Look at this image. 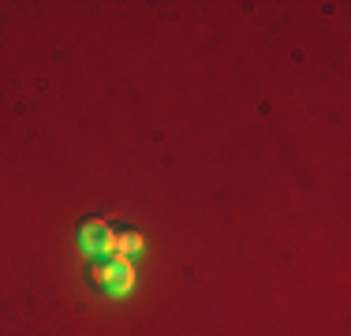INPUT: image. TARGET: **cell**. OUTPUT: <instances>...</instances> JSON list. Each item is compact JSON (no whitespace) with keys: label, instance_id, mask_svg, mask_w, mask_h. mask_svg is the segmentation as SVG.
Masks as SVG:
<instances>
[{"label":"cell","instance_id":"1","mask_svg":"<svg viewBox=\"0 0 351 336\" xmlns=\"http://www.w3.org/2000/svg\"><path fill=\"white\" fill-rule=\"evenodd\" d=\"M90 284L108 291V296H128L131 284H135V269H131V262L123 254L97 258V262L90 265Z\"/></svg>","mask_w":351,"mask_h":336},{"label":"cell","instance_id":"2","mask_svg":"<svg viewBox=\"0 0 351 336\" xmlns=\"http://www.w3.org/2000/svg\"><path fill=\"white\" fill-rule=\"evenodd\" d=\"M79 247L86 250V254H94V258H112L116 254V232H112V224L97 221V217L82 221L79 224Z\"/></svg>","mask_w":351,"mask_h":336},{"label":"cell","instance_id":"3","mask_svg":"<svg viewBox=\"0 0 351 336\" xmlns=\"http://www.w3.org/2000/svg\"><path fill=\"white\" fill-rule=\"evenodd\" d=\"M142 247H146V239H142V232H135V228H128V232L116 235V254H123V258L142 254Z\"/></svg>","mask_w":351,"mask_h":336}]
</instances>
